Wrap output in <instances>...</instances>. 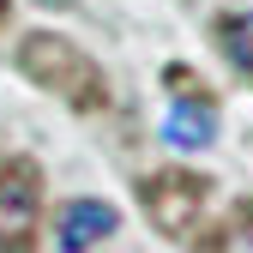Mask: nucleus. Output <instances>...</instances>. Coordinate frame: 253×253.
<instances>
[{
    "mask_svg": "<svg viewBox=\"0 0 253 253\" xmlns=\"http://www.w3.org/2000/svg\"><path fill=\"white\" fill-rule=\"evenodd\" d=\"M0 12H6V0H0Z\"/></svg>",
    "mask_w": 253,
    "mask_h": 253,
    "instance_id": "nucleus-8",
    "label": "nucleus"
},
{
    "mask_svg": "<svg viewBox=\"0 0 253 253\" xmlns=\"http://www.w3.org/2000/svg\"><path fill=\"white\" fill-rule=\"evenodd\" d=\"M115 229H121V211H115L109 199H67V205H60V217H54L60 253H90L97 241H109Z\"/></svg>",
    "mask_w": 253,
    "mask_h": 253,
    "instance_id": "nucleus-4",
    "label": "nucleus"
},
{
    "mask_svg": "<svg viewBox=\"0 0 253 253\" xmlns=\"http://www.w3.org/2000/svg\"><path fill=\"white\" fill-rule=\"evenodd\" d=\"M18 67L37 79L42 90H54L60 103H73V109H103V103H109L103 67H97L73 37H60V30H37V37H24V42H18Z\"/></svg>",
    "mask_w": 253,
    "mask_h": 253,
    "instance_id": "nucleus-1",
    "label": "nucleus"
},
{
    "mask_svg": "<svg viewBox=\"0 0 253 253\" xmlns=\"http://www.w3.org/2000/svg\"><path fill=\"white\" fill-rule=\"evenodd\" d=\"M199 205H205V181H199V175L163 169V175L145 181V217H151L163 235H187V223L199 217Z\"/></svg>",
    "mask_w": 253,
    "mask_h": 253,
    "instance_id": "nucleus-3",
    "label": "nucleus"
},
{
    "mask_svg": "<svg viewBox=\"0 0 253 253\" xmlns=\"http://www.w3.org/2000/svg\"><path fill=\"white\" fill-rule=\"evenodd\" d=\"M163 139L175 151H205L217 139V109H211V97H175L169 115H163Z\"/></svg>",
    "mask_w": 253,
    "mask_h": 253,
    "instance_id": "nucleus-5",
    "label": "nucleus"
},
{
    "mask_svg": "<svg viewBox=\"0 0 253 253\" xmlns=\"http://www.w3.org/2000/svg\"><path fill=\"white\" fill-rule=\"evenodd\" d=\"M217 48L229 54V67L253 79V12H229L217 18Z\"/></svg>",
    "mask_w": 253,
    "mask_h": 253,
    "instance_id": "nucleus-6",
    "label": "nucleus"
},
{
    "mask_svg": "<svg viewBox=\"0 0 253 253\" xmlns=\"http://www.w3.org/2000/svg\"><path fill=\"white\" fill-rule=\"evenodd\" d=\"M217 253H253V229L247 223H229L223 241H217Z\"/></svg>",
    "mask_w": 253,
    "mask_h": 253,
    "instance_id": "nucleus-7",
    "label": "nucleus"
},
{
    "mask_svg": "<svg viewBox=\"0 0 253 253\" xmlns=\"http://www.w3.org/2000/svg\"><path fill=\"white\" fill-rule=\"evenodd\" d=\"M37 217H42V175L37 163L12 157L0 169V253H30Z\"/></svg>",
    "mask_w": 253,
    "mask_h": 253,
    "instance_id": "nucleus-2",
    "label": "nucleus"
}]
</instances>
